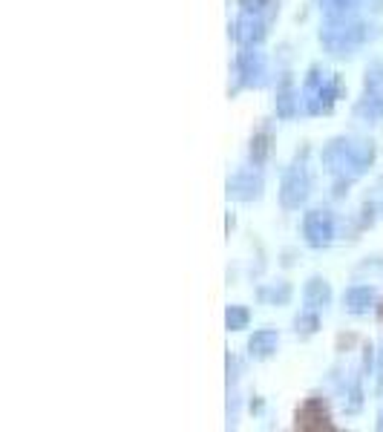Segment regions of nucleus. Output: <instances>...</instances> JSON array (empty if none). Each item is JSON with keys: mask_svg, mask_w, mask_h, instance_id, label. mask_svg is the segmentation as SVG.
Segmentation results:
<instances>
[{"mask_svg": "<svg viewBox=\"0 0 383 432\" xmlns=\"http://www.w3.org/2000/svg\"><path fill=\"white\" fill-rule=\"evenodd\" d=\"M303 237L309 248H328L334 239V216L326 208H314L303 220Z\"/></svg>", "mask_w": 383, "mask_h": 432, "instance_id": "6", "label": "nucleus"}, {"mask_svg": "<svg viewBox=\"0 0 383 432\" xmlns=\"http://www.w3.org/2000/svg\"><path fill=\"white\" fill-rule=\"evenodd\" d=\"M340 96H343V78L340 75L326 78V72H320V67L309 69V78H306V86H303L306 113H311V115L331 113V107L337 104Z\"/></svg>", "mask_w": 383, "mask_h": 432, "instance_id": "2", "label": "nucleus"}, {"mask_svg": "<svg viewBox=\"0 0 383 432\" xmlns=\"http://www.w3.org/2000/svg\"><path fill=\"white\" fill-rule=\"evenodd\" d=\"M294 426H297V429H309V432L334 429L328 404H326L323 398H309V401H303V407L294 412Z\"/></svg>", "mask_w": 383, "mask_h": 432, "instance_id": "7", "label": "nucleus"}, {"mask_svg": "<svg viewBox=\"0 0 383 432\" xmlns=\"http://www.w3.org/2000/svg\"><path fill=\"white\" fill-rule=\"evenodd\" d=\"M317 329H320V317H317L314 309H311V312H303V314H297V320H294L297 337H311V334H317Z\"/></svg>", "mask_w": 383, "mask_h": 432, "instance_id": "17", "label": "nucleus"}, {"mask_svg": "<svg viewBox=\"0 0 383 432\" xmlns=\"http://www.w3.org/2000/svg\"><path fill=\"white\" fill-rule=\"evenodd\" d=\"M303 297H306V306L309 309H326L328 302H331V285L323 280V277H311L303 288Z\"/></svg>", "mask_w": 383, "mask_h": 432, "instance_id": "13", "label": "nucleus"}, {"mask_svg": "<svg viewBox=\"0 0 383 432\" xmlns=\"http://www.w3.org/2000/svg\"><path fill=\"white\" fill-rule=\"evenodd\" d=\"M380 210H383V208H380Z\"/></svg>", "mask_w": 383, "mask_h": 432, "instance_id": "21", "label": "nucleus"}, {"mask_svg": "<svg viewBox=\"0 0 383 432\" xmlns=\"http://www.w3.org/2000/svg\"><path fill=\"white\" fill-rule=\"evenodd\" d=\"M343 306L349 314H369V309L375 306V288L372 285H352L343 294Z\"/></svg>", "mask_w": 383, "mask_h": 432, "instance_id": "12", "label": "nucleus"}, {"mask_svg": "<svg viewBox=\"0 0 383 432\" xmlns=\"http://www.w3.org/2000/svg\"><path fill=\"white\" fill-rule=\"evenodd\" d=\"M271 142H274V136H271V130H268V127H263L260 133H253L251 147H248V156H251V164H253V167H260V164L268 159V153H271Z\"/></svg>", "mask_w": 383, "mask_h": 432, "instance_id": "14", "label": "nucleus"}, {"mask_svg": "<svg viewBox=\"0 0 383 432\" xmlns=\"http://www.w3.org/2000/svg\"><path fill=\"white\" fill-rule=\"evenodd\" d=\"M277 343H280V334L277 329H260L248 337V355L253 360H265L277 352Z\"/></svg>", "mask_w": 383, "mask_h": 432, "instance_id": "11", "label": "nucleus"}, {"mask_svg": "<svg viewBox=\"0 0 383 432\" xmlns=\"http://www.w3.org/2000/svg\"><path fill=\"white\" fill-rule=\"evenodd\" d=\"M268 35V23L263 21L260 12H242L239 21H234L231 26V38L239 43V47H257Z\"/></svg>", "mask_w": 383, "mask_h": 432, "instance_id": "9", "label": "nucleus"}, {"mask_svg": "<svg viewBox=\"0 0 383 432\" xmlns=\"http://www.w3.org/2000/svg\"><path fill=\"white\" fill-rule=\"evenodd\" d=\"M297 101L300 98H297L294 90H291V78H282L280 90H277V115L280 118H291L297 113Z\"/></svg>", "mask_w": 383, "mask_h": 432, "instance_id": "15", "label": "nucleus"}, {"mask_svg": "<svg viewBox=\"0 0 383 432\" xmlns=\"http://www.w3.org/2000/svg\"><path fill=\"white\" fill-rule=\"evenodd\" d=\"M263 75H265V58H263V52H257L253 47H242V52L236 55V78H239V86L263 84Z\"/></svg>", "mask_w": 383, "mask_h": 432, "instance_id": "10", "label": "nucleus"}, {"mask_svg": "<svg viewBox=\"0 0 383 432\" xmlns=\"http://www.w3.org/2000/svg\"><path fill=\"white\" fill-rule=\"evenodd\" d=\"M257 297L263 302H271V306H285L291 300V283H274V285H263L257 291Z\"/></svg>", "mask_w": 383, "mask_h": 432, "instance_id": "16", "label": "nucleus"}, {"mask_svg": "<svg viewBox=\"0 0 383 432\" xmlns=\"http://www.w3.org/2000/svg\"><path fill=\"white\" fill-rule=\"evenodd\" d=\"M377 429H383V412H380V421H377Z\"/></svg>", "mask_w": 383, "mask_h": 432, "instance_id": "20", "label": "nucleus"}, {"mask_svg": "<svg viewBox=\"0 0 383 432\" xmlns=\"http://www.w3.org/2000/svg\"><path fill=\"white\" fill-rule=\"evenodd\" d=\"M355 115L369 124L383 118V67H372L366 72V86L360 101L355 104Z\"/></svg>", "mask_w": 383, "mask_h": 432, "instance_id": "4", "label": "nucleus"}, {"mask_svg": "<svg viewBox=\"0 0 383 432\" xmlns=\"http://www.w3.org/2000/svg\"><path fill=\"white\" fill-rule=\"evenodd\" d=\"M360 0H328V18H337V15H346L349 9H355Z\"/></svg>", "mask_w": 383, "mask_h": 432, "instance_id": "19", "label": "nucleus"}, {"mask_svg": "<svg viewBox=\"0 0 383 432\" xmlns=\"http://www.w3.org/2000/svg\"><path fill=\"white\" fill-rule=\"evenodd\" d=\"M375 161V144L372 142H349L334 139L323 150V167L337 179H358Z\"/></svg>", "mask_w": 383, "mask_h": 432, "instance_id": "1", "label": "nucleus"}, {"mask_svg": "<svg viewBox=\"0 0 383 432\" xmlns=\"http://www.w3.org/2000/svg\"><path fill=\"white\" fill-rule=\"evenodd\" d=\"M263 191H265V182L260 176V170H253V167L236 170L228 179V196L236 202H253L263 196Z\"/></svg>", "mask_w": 383, "mask_h": 432, "instance_id": "8", "label": "nucleus"}, {"mask_svg": "<svg viewBox=\"0 0 383 432\" xmlns=\"http://www.w3.org/2000/svg\"><path fill=\"white\" fill-rule=\"evenodd\" d=\"M320 40L328 47L331 55H352L366 40V23L349 21L346 15H337L328 21V26L320 32Z\"/></svg>", "mask_w": 383, "mask_h": 432, "instance_id": "3", "label": "nucleus"}, {"mask_svg": "<svg viewBox=\"0 0 383 432\" xmlns=\"http://www.w3.org/2000/svg\"><path fill=\"white\" fill-rule=\"evenodd\" d=\"M248 320H251V312H248L245 306H228V312H225V326H228L231 331L245 329Z\"/></svg>", "mask_w": 383, "mask_h": 432, "instance_id": "18", "label": "nucleus"}, {"mask_svg": "<svg viewBox=\"0 0 383 432\" xmlns=\"http://www.w3.org/2000/svg\"><path fill=\"white\" fill-rule=\"evenodd\" d=\"M309 191H311V176L303 161H294L285 176H282V185H280V202L285 210H297L306 199H309Z\"/></svg>", "mask_w": 383, "mask_h": 432, "instance_id": "5", "label": "nucleus"}]
</instances>
